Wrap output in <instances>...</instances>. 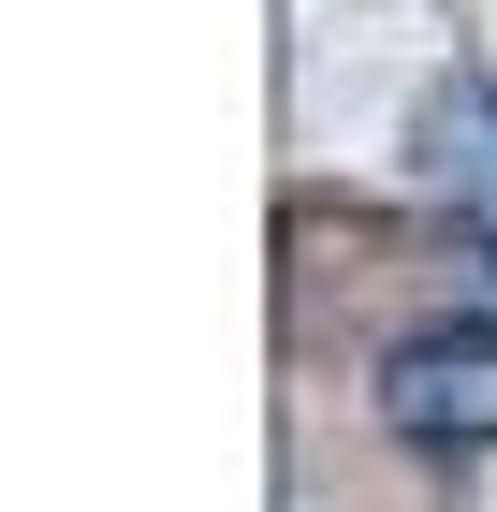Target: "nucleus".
I'll list each match as a JSON object with an SVG mask.
<instances>
[{
	"instance_id": "obj_1",
	"label": "nucleus",
	"mask_w": 497,
	"mask_h": 512,
	"mask_svg": "<svg viewBox=\"0 0 497 512\" xmlns=\"http://www.w3.org/2000/svg\"><path fill=\"white\" fill-rule=\"evenodd\" d=\"M381 410L395 439H439V454H483L497 439V322H439L381 366Z\"/></svg>"
}]
</instances>
